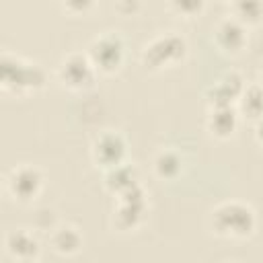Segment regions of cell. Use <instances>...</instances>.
<instances>
[{
	"label": "cell",
	"mask_w": 263,
	"mask_h": 263,
	"mask_svg": "<svg viewBox=\"0 0 263 263\" xmlns=\"http://www.w3.org/2000/svg\"><path fill=\"white\" fill-rule=\"evenodd\" d=\"M0 82L4 90L21 95L41 88L45 84V72L39 64L27 62L18 55L4 51L0 58Z\"/></svg>",
	"instance_id": "obj_1"
},
{
	"label": "cell",
	"mask_w": 263,
	"mask_h": 263,
	"mask_svg": "<svg viewBox=\"0 0 263 263\" xmlns=\"http://www.w3.org/2000/svg\"><path fill=\"white\" fill-rule=\"evenodd\" d=\"M257 218L251 205L242 201H224L212 212V228L226 238H245L255 230Z\"/></svg>",
	"instance_id": "obj_2"
},
{
	"label": "cell",
	"mask_w": 263,
	"mask_h": 263,
	"mask_svg": "<svg viewBox=\"0 0 263 263\" xmlns=\"http://www.w3.org/2000/svg\"><path fill=\"white\" fill-rule=\"evenodd\" d=\"M185 39L177 33H162L150 39L142 49V62L146 68L158 70L179 62L185 55Z\"/></svg>",
	"instance_id": "obj_3"
},
{
	"label": "cell",
	"mask_w": 263,
	"mask_h": 263,
	"mask_svg": "<svg viewBox=\"0 0 263 263\" xmlns=\"http://www.w3.org/2000/svg\"><path fill=\"white\" fill-rule=\"evenodd\" d=\"M88 60L97 70L111 72L123 60V41L117 33H103L95 37L88 45Z\"/></svg>",
	"instance_id": "obj_4"
},
{
	"label": "cell",
	"mask_w": 263,
	"mask_h": 263,
	"mask_svg": "<svg viewBox=\"0 0 263 263\" xmlns=\"http://www.w3.org/2000/svg\"><path fill=\"white\" fill-rule=\"evenodd\" d=\"M144 212H146V193L136 183L134 187L117 195V208L113 214V222L117 228L129 230L140 224V220L144 218Z\"/></svg>",
	"instance_id": "obj_5"
},
{
	"label": "cell",
	"mask_w": 263,
	"mask_h": 263,
	"mask_svg": "<svg viewBox=\"0 0 263 263\" xmlns=\"http://www.w3.org/2000/svg\"><path fill=\"white\" fill-rule=\"evenodd\" d=\"M58 76H60V82L64 86H68L72 90H80V88H86L92 84L95 66L90 64L88 55L68 53L58 68Z\"/></svg>",
	"instance_id": "obj_6"
},
{
	"label": "cell",
	"mask_w": 263,
	"mask_h": 263,
	"mask_svg": "<svg viewBox=\"0 0 263 263\" xmlns=\"http://www.w3.org/2000/svg\"><path fill=\"white\" fill-rule=\"evenodd\" d=\"M6 185H8V191L14 199L18 201H31L39 195L41 191V185H43V179H41V173L31 166V164H21V166H14L6 179Z\"/></svg>",
	"instance_id": "obj_7"
},
{
	"label": "cell",
	"mask_w": 263,
	"mask_h": 263,
	"mask_svg": "<svg viewBox=\"0 0 263 263\" xmlns=\"http://www.w3.org/2000/svg\"><path fill=\"white\" fill-rule=\"evenodd\" d=\"M123 156H125V142L115 132L101 134L95 140V144H92V158H95V162L105 166L107 171L117 166V164H123Z\"/></svg>",
	"instance_id": "obj_8"
},
{
	"label": "cell",
	"mask_w": 263,
	"mask_h": 263,
	"mask_svg": "<svg viewBox=\"0 0 263 263\" xmlns=\"http://www.w3.org/2000/svg\"><path fill=\"white\" fill-rule=\"evenodd\" d=\"M242 90H245V82H242L240 74L228 72L210 86V90H208L210 107H234L232 103L240 99Z\"/></svg>",
	"instance_id": "obj_9"
},
{
	"label": "cell",
	"mask_w": 263,
	"mask_h": 263,
	"mask_svg": "<svg viewBox=\"0 0 263 263\" xmlns=\"http://www.w3.org/2000/svg\"><path fill=\"white\" fill-rule=\"evenodd\" d=\"M214 37H216V43L224 51L236 53L247 43V27L230 14V16H224V18L218 21V25L214 29Z\"/></svg>",
	"instance_id": "obj_10"
},
{
	"label": "cell",
	"mask_w": 263,
	"mask_h": 263,
	"mask_svg": "<svg viewBox=\"0 0 263 263\" xmlns=\"http://www.w3.org/2000/svg\"><path fill=\"white\" fill-rule=\"evenodd\" d=\"M6 251L18 261H33V257L39 253V245L29 230L18 228L6 234Z\"/></svg>",
	"instance_id": "obj_11"
},
{
	"label": "cell",
	"mask_w": 263,
	"mask_h": 263,
	"mask_svg": "<svg viewBox=\"0 0 263 263\" xmlns=\"http://www.w3.org/2000/svg\"><path fill=\"white\" fill-rule=\"evenodd\" d=\"M238 125V115L234 107H210L208 129L216 138H228Z\"/></svg>",
	"instance_id": "obj_12"
},
{
	"label": "cell",
	"mask_w": 263,
	"mask_h": 263,
	"mask_svg": "<svg viewBox=\"0 0 263 263\" xmlns=\"http://www.w3.org/2000/svg\"><path fill=\"white\" fill-rule=\"evenodd\" d=\"M49 242H51L53 251H58L60 255H74L82 247V236L76 226L66 224V226H58L51 230Z\"/></svg>",
	"instance_id": "obj_13"
},
{
	"label": "cell",
	"mask_w": 263,
	"mask_h": 263,
	"mask_svg": "<svg viewBox=\"0 0 263 263\" xmlns=\"http://www.w3.org/2000/svg\"><path fill=\"white\" fill-rule=\"evenodd\" d=\"M154 173L156 177L160 179H175L179 173H181V166H183V158L179 152L171 150V148H164L160 150L156 156H154Z\"/></svg>",
	"instance_id": "obj_14"
},
{
	"label": "cell",
	"mask_w": 263,
	"mask_h": 263,
	"mask_svg": "<svg viewBox=\"0 0 263 263\" xmlns=\"http://www.w3.org/2000/svg\"><path fill=\"white\" fill-rule=\"evenodd\" d=\"M238 107L249 119L261 121L263 119V86H259V84L245 86V90L238 99Z\"/></svg>",
	"instance_id": "obj_15"
},
{
	"label": "cell",
	"mask_w": 263,
	"mask_h": 263,
	"mask_svg": "<svg viewBox=\"0 0 263 263\" xmlns=\"http://www.w3.org/2000/svg\"><path fill=\"white\" fill-rule=\"evenodd\" d=\"M105 185L113 191V193H123L125 189L134 187L136 185V177H134V168L129 164H117L113 168L107 171V177H105Z\"/></svg>",
	"instance_id": "obj_16"
},
{
	"label": "cell",
	"mask_w": 263,
	"mask_h": 263,
	"mask_svg": "<svg viewBox=\"0 0 263 263\" xmlns=\"http://www.w3.org/2000/svg\"><path fill=\"white\" fill-rule=\"evenodd\" d=\"M230 10H232V16L238 18L245 27L255 25L263 18V2H257V0H238L230 6Z\"/></svg>",
	"instance_id": "obj_17"
},
{
	"label": "cell",
	"mask_w": 263,
	"mask_h": 263,
	"mask_svg": "<svg viewBox=\"0 0 263 263\" xmlns=\"http://www.w3.org/2000/svg\"><path fill=\"white\" fill-rule=\"evenodd\" d=\"M53 224H55V216H53V210H39L37 216H35V226L41 228V230H53Z\"/></svg>",
	"instance_id": "obj_18"
},
{
	"label": "cell",
	"mask_w": 263,
	"mask_h": 263,
	"mask_svg": "<svg viewBox=\"0 0 263 263\" xmlns=\"http://www.w3.org/2000/svg\"><path fill=\"white\" fill-rule=\"evenodd\" d=\"M175 10H179V12H183V14H195V12H199L201 8H203V4L201 2H195V0H185V2H173L171 4Z\"/></svg>",
	"instance_id": "obj_19"
},
{
	"label": "cell",
	"mask_w": 263,
	"mask_h": 263,
	"mask_svg": "<svg viewBox=\"0 0 263 263\" xmlns=\"http://www.w3.org/2000/svg\"><path fill=\"white\" fill-rule=\"evenodd\" d=\"M257 140L263 144V119L259 121V125H257Z\"/></svg>",
	"instance_id": "obj_20"
},
{
	"label": "cell",
	"mask_w": 263,
	"mask_h": 263,
	"mask_svg": "<svg viewBox=\"0 0 263 263\" xmlns=\"http://www.w3.org/2000/svg\"><path fill=\"white\" fill-rule=\"evenodd\" d=\"M21 263H33V261H21Z\"/></svg>",
	"instance_id": "obj_21"
},
{
	"label": "cell",
	"mask_w": 263,
	"mask_h": 263,
	"mask_svg": "<svg viewBox=\"0 0 263 263\" xmlns=\"http://www.w3.org/2000/svg\"><path fill=\"white\" fill-rule=\"evenodd\" d=\"M261 72H263V62H261Z\"/></svg>",
	"instance_id": "obj_22"
}]
</instances>
